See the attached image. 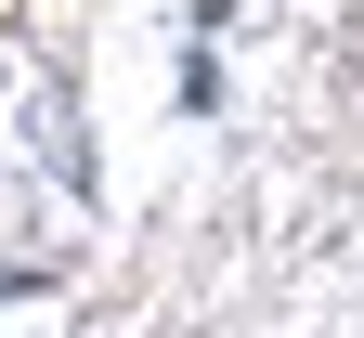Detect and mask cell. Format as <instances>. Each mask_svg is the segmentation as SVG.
Listing matches in <instances>:
<instances>
[{
  "label": "cell",
  "mask_w": 364,
  "mask_h": 338,
  "mask_svg": "<svg viewBox=\"0 0 364 338\" xmlns=\"http://www.w3.org/2000/svg\"><path fill=\"white\" fill-rule=\"evenodd\" d=\"M182 117H221V65H208V39L182 53Z\"/></svg>",
  "instance_id": "6da1fadb"
}]
</instances>
